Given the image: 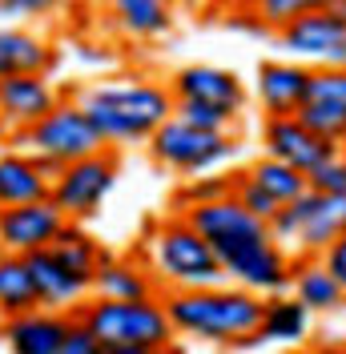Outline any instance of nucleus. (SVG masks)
Here are the masks:
<instances>
[{
    "mask_svg": "<svg viewBox=\"0 0 346 354\" xmlns=\"http://www.w3.org/2000/svg\"><path fill=\"white\" fill-rule=\"evenodd\" d=\"M77 105L93 121L97 137L109 149H117V145L149 141V133L165 117H173V93L145 77H117V81L81 88Z\"/></svg>",
    "mask_w": 346,
    "mask_h": 354,
    "instance_id": "1",
    "label": "nucleus"
},
{
    "mask_svg": "<svg viewBox=\"0 0 346 354\" xmlns=\"http://www.w3.org/2000/svg\"><path fill=\"white\" fill-rule=\"evenodd\" d=\"M161 306L170 314L173 334L201 338V342L238 346L242 338H250L262 322V294L242 290L234 282L197 286V290H165Z\"/></svg>",
    "mask_w": 346,
    "mask_h": 354,
    "instance_id": "2",
    "label": "nucleus"
},
{
    "mask_svg": "<svg viewBox=\"0 0 346 354\" xmlns=\"http://www.w3.org/2000/svg\"><path fill=\"white\" fill-rule=\"evenodd\" d=\"M145 254H149V270L157 278V286L165 290H197V286L226 282L214 245L206 242L181 214L153 225V234L145 238Z\"/></svg>",
    "mask_w": 346,
    "mask_h": 354,
    "instance_id": "3",
    "label": "nucleus"
},
{
    "mask_svg": "<svg viewBox=\"0 0 346 354\" xmlns=\"http://www.w3.org/2000/svg\"><path fill=\"white\" fill-rule=\"evenodd\" d=\"M73 318L85 322L101 346L165 351L173 342V326L161 298H125V302L121 298H93V302H81Z\"/></svg>",
    "mask_w": 346,
    "mask_h": 354,
    "instance_id": "4",
    "label": "nucleus"
},
{
    "mask_svg": "<svg viewBox=\"0 0 346 354\" xmlns=\"http://www.w3.org/2000/svg\"><path fill=\"white\" fill-rule=\"evenodd\" d=\"M149 157L157 165H165L181 177L197 174H214L221 165H230L238 157V137L234 133H214V129H197L181 117H165L157 129L149 133Z\"/></svg>",
    "mask_w": 346,
    "mask_h": 354,
    "instance_id": "5",
    "label": "nucleus"
},
{
    "mask_svg": "<svg viewBox=\"0 0 346 354\" xmlns=\"http://www.w3.org/2000/svg\"><path fill=\"white\" fill-rule=\"evenodd\" d=\"M21 145L33 157L53 161V165H69V161H77V157L109 149L105 141L97 137L93 121L85 117V109H81L77 101H57L41 121H33L28 129H21Z\"/></svg>",
    "mask_w": 346,
    "mask_h": 354,
    "instance_id": "6",
    "label": "nucleus"
},
{
    "mask_svg": "<svg viewBox=\"0 0 346 354\" xmlns=\"http://www.w3.org/2000/svg\"><path fill=\"white\" fill-rule=\"evenodd\" d=\"M214 254H217V262H221L226 282H234V286L254 290L262 298L290 290V266H294V258L270 238V230L254 234V238H238V242H230V245H217Z\"/></svg>",
    "mask_w": 346,
    "mask_h": 354,
    "instance_id": "7",
    "label": "nucleus"
},
{
    "mask_svg": "<svg viewBox=\"0 0 346 354\" xmlns=\"http://www.w3.org/2000/svg\"><path fill=\"white\" fill-rule=\"evenodd\" d=\"M113 185H117V149H97L61 165V174L48 185V198L57 201V209L69 221H89L101 214Z\"/></svg>",
    "mask_w": 346,
    "mask_h": 354,
    "instance_id": "8",
    "label": "nucleus"
},
{
    "mask_svg": "<svg viewBox=\"0 0 346 354\" xmlns=\"http://www.w3.org/2000/svg\"><path fill=\"white\" fill-rule=\"evenodd\" d=\"M278 48L290 61H302L306 68H343L346 65V24L330 12H306L290 24L274 28Z\"/></svg>",
    "mask_w": 346,
    "mask_h": 354,
    "instance_id": "9",
    "label": "nucleus"
},
{
    "mask_svg": "<svg viewBox=\"0 0 346 354\" xmlns=\"http://www.w3.org/2000/svg\"><path fill=\"white\" fill-rule=\"evenodd\" d=\"M262 149L270 157H278V161H286V165H294L298 174H310L314 165H322L326 157H334L343 145L326 141V137H314L290 113V117H262Z\"/></svg>",
    "mask_w": 346,
    "mask_h": 354,
    "instance_id": "10",
    "label": "nucleus"
},
{
    "mask_svg": "<svg viewBox=\"0 0 346 354\" xmlns=\"http://www.w3.org/2000/svg\"><path fill=\"white\" fill-rule=\"evenodd\" d=\"M65 214L57 209L53 198L24 201V205H0V250L8 254H28V250H44L61 234Z\"/></svg>",
    "mask_w": 346,
    "mask_h": 354,
    "instance_id": "11",
    "label": "nucleus"
},
{
    "mask_svg": "<svg viewBox=\"0 0 346 354\" xmlns=\"http://www.w3.org/2000/svg\"><path fill=\"white\" fill-rule=\"evenodd\" d=\"M21 258H24V266H28L37 302H41L44 310H77L89 298V282L77 278L48 245H44V250H28Z\"/></svg>",
    "mask_w": 346,
    "mask_h": 354,
    "instance_id": "12",
    "label": "nucleus"
},
{
    "mask_svg": "<svg viewBox=\"0 0 346 354\" xmlns=\"http://www.w3.org/2000/svg\"><path fill=\"white\" fill-rule=\"evenodd\" d=\"M173 101H210V105H226V109L242 113L246 105V85L234 68L217 65H185L173 73L170 81Z\"/></svg>",
    "mask_w": 346,
    "mask_h": 354,
    "instance_id": "13",
    "label": "nucleus"
},
{
    "mask_svg": "<svg viewBox=\"0 0 346 354\" xmlns=\"http://www.w3.org/2000/svg\"><path fill=\"white\" fill-rule=\"evenodd\" d=\"M69 326H73L69 310L37 306V310L4 318V342H8V354H57Z\"/></svg>",
    "mask_w": 346,
    "mask_h": 354,
    "instance_id": "14",
    "label": "nucleus"
},
{
    "mask_svg": "<svg viewBox=\"0 0 346 354\" xmlns=\"http://www.w3.org/2000/svg\"><path fill=\"white\" fill-rule=\"evenodd\" d=\"M57 105V88L44 73H12L0 81V121L12 129H28Z\"/></svg>",
    "mask_w": 346,
    "mask_h": 354,
    "instance_id": "15",
    "label": "nucleus"
},
{
    "mask_svg": "<svg viewBox=\"0 0 346 354\" xmlns=\"http://www.w3.org/2000/svg\"><path fill=\"white\" fill-rule=\"evenodd\" d=\"M306 85H310V68L286 57V61H262L254 93L266 117H290L306 101Z\"/></svg>",
    "mask_w": 346,
    "mask_h": 354,
    "instance_id": "16",
    "label": "nucleus"
},
{
    "mask_svg": "<svg viewBox=\"0 0 346 354\" xmlns=\"http://www.w3.org/2000/svg\"><path fill=\"white\" fill-rule=\"evenodd\" d=\"M157 278L149 266L133 262V258H101L93 278H89V294L97 298H157Z\"/></svg>",
    "mask_w": 346,
    "mask_h": 354,
    "instance_id": "17",
    "label": "nucleus"
},
{
    "mask_svg": "<svg viewBox=\"0 0 346 354\" xmlns=\"http://www.w3.org/2000/svg\"><path fill=\"white\" fill-rule=\"evenodd\" d=\"M290 290L310 314H334L346 306V290L334 282V274L322 266V258H294L290 266Z\"/></svg>",
    "mask_w": 346,
    "mask_h": 354,
    "instance_id": "18",
    "label": "nucleus"
},
{
    "mask_svg": "<svg viewBox=\"0 0 346 354\" xmlns=\"http://www.w3.org/2000/svg\"><path fill=\"white\" fill-rule=\"evenodd\" d=\"M310 334V310L294 294H266L262 298V322L254 338L258 342H282V346H298Z\"/></svg>",
    "mask_w": 346,
    "mask_h": 354,
    "instance_id": "19",
    "label": "nucleus"
},
{
    "mask_svg": "<svg viewBox=\"0 0 346 354\" xmlns=\"http://www.w3.org/2000/svg\"><path fill=\"white\" fill-rule=\"evenodd\" d=\"M53 177L44 174V161L33 153H0V205L48 198Z\"/></svg>",
    "mask_w": 346,
    "mask_h": 354,
    "instance_id": "20",
    "label": "nucleus"
},
{
    "mask_svg": "<svg viewBox=\"0 0 346 354\" xmlns=\"http://www.w3.org/2000/svg\"><path fill=\"white\" fill-rule=\"evenodd\" d=\"M109 17L129 41H161L173 28V4L170 0H109Z\"/></svg>",
    "mask_w": 346,
    "mask_h": 354,
    "instance_id": "21",
    "label": "nucleus"
},
{
    "mask_svg": "<svg viewBox=\"0 0 346 354\" xmlns=\"http://www.w3.org/2000/svg\"><path fill=\"white\" fill-rule=\"evenodd\" d=\"M57 65V53L28 28H0V81L12 73H44Z\"/></svg>",
    "mask_w": 346,
    "mask_h": 354,
    "instance_id": "22",
    "label": "nucleus"
},
{
    "mask_svg": "<svg viewBox=\"0 0 346 354\" xmlns=\"http://www.w3.org/2000/svg\"><path fill=\"white\" fill-rule=\"evenodd\" d=\"M346 234V194H334V198H326L314 205V214L310 221L302 225V234H298V245H294V254H302V258H322V250L334 238H343Z\"/></svg>",
    "mask_w": 346,
    "mask_h": 354,
    "instance_id": "23",
    "label": "nucleus"
},
{
    "mask_svg": "<svg viewBox=\"0 0 346 354\" xmlns=\"http://www.w3.org/2000/svg\"><path fill=\"white\" fill-rule=\"evenodd\" d=\"M37 306L41 302H37V290H33L24 258L0 250V318H12V314H24V310H37Z\"/></svg>",
    "mask_w": 346,
    "mask_h": 354,
    "instance_id": "24",
    "label": "nucleus"
},
{
    "mask_svg": "<svg viewBox=\"0 0 346 354\" xmlns=\"http://www.w3.org/2000/svg\"><path fill=\"white\" fill-rule=\"evenodd\" d=\"M242 174L250 177L254 185H262L278 205H286V201H294L298 194L310 189V185H306V174H298L294 165H286V161H278V157H270V153H262L258 161H250Z\"/></svg>",
    "mask_w": 346,
    "mask_h": 354,
    "instance_id": "25",
    "label": "nucleus"
},
{
    "mask_svg": "<svg viewBox=\"0 0 346 354\" xmlns=\"http://www.w3.org/2000/svg\"><path fill=\"white\" fill-rule=\"evenodd\" d=\"M48 250H53V254H57V258L77 274V278H85V282L93 278L97 262L105 258V254H101V242H97V238H89L85 230H81V221H65V225H61V234L48 242Z\"/></svg>",
    "mask_w": 346,
    "mask_h": 354,
    "instance_id": "26",
    "label": "nucleus"
},
{
    "mask_svg": "<svg viewBox=\"0 0 346 354\" xmlns=\"http://www.w3.org/2000/svg\"><path fill=\"white\" fill-rule=\"evenodd\" d=\"M234 194V174H197V177H181L177 194H173V209H194V205H206V201L230 198Z\"/></svg>",
    "mask_w": 346,
    "mask_h": 354,
    "instance_id": "27",
    "label": "nucleus"
},
{
    "mask_svg": "<svg viewBox=\"0 0 346 354\" xmlns=\"http://www.w3.org/2000/svg\"><path fill=\"white\" fill-rule=\"evenodd\" d=\"M298 121H302L306 129L314 133V137H326V141H346V105H334V101H314V97H306L298 113H294Z\"/></svg>",
    "mask_w": 346,
    "mask_h": 354,
    "instance_id": "28",
    "label": "nucleus"
},
{
    "mask_svg": "<svg viewBox=\"0 0 346 354\" xmlns=\"http://www.w3.org/2000/svg\"><path fill=\"white\" fill-rule=\"evenodd\" d=\"M173 117L214 133H234V125H238V113L226 105H210V101H173Z\"/></svg>",
    "mask_w": 346,
    "mask_h": 354,
    "instance_id": "29",
    "label": "nucleus"
},
{
    "mask_svg": "<svg viewBox=\"0 0 346 354\" xmlns=\"http://www.w3.org/2000/svg\"><path fill=\"white\" fill-rule=\"evenodd\" d=\"M326 0H262L258 8H254V17L266 32H274L282 24H290L294 17H306V12H318Z\"/></svg>",
    "mask_w": 346,
    "mask_h": 354,
    "instance_id": "30",
    "label": "nucleus"
},
{
    "mask_svg": "<svg viewBox=\"0 0 346 354\" xmlns=\"http://www.w3.org/2000/svg\"><path fill=\"white\" fill-rule=\"evenodd\" d=\"M306 185H310L314 194H326V198L346 194V149H338L334 157H326L322 165H314V169L306 174Z\"/></svg>",
    "mask_w": 346,
    "mask_h": 354,
    "instance_id": "31",
    "label": "nucleus"
},
{
    "mask_svg": "<svg viewBox=\"0 0 346 354\" xmlns=\"http://www.w3.org/2000/svg\"><path fill=\"white\" fill-rule=\"evenodd\" d=\"M306 97H314V101H334V105H346V65H343V68H310V85H306Z\"/></svg>",
    "mask_w": 346,
    "mask_h": 354,
    "instance_id": "32",
    "label": "nucleus"
},
{
    "mask_svg": "<svg viewBox=\"0 0 346 354\" xmlns=\"http://www.w3.org/2000/svg\"><path fill=\"white\" fill-rule=\"evenodd\" d=\"M234 198H238L242 209H250V214H254V218H262V221H270L274 214H278V201L270 198L262 185H254L246 174H234Z\"/></svg>",
    "mask_w": 346,
    "mask_h": 354,
    "instance_id": "33",
    "label": "nucleus"
},
{
    "mask_svg": "<svg viewBox=\"0 0 346 354\" xmlns=\"http://www.w3.org/2000/svg\"><path fill=\"white\" fill-rule=\"evenodd\" d=\"M97 351H101V342L93 338V330H89L85 322H77V318H73V326H69V334L61 338L57 354H97Z\"/></svg>",
    "mask_w": 346,
    "mask_h": 354,
    "instance_id": "34",
    "label": "nucleus"
},
{
    "mask_svg": "<svg viewBox=\"0 0 346 354\" xmlns=\"http://www.w3.org/2000/svg\"><path fill=\"white\" fill-rule=\"evenodd\" d=\"M65 0H0V12L4 17H48Z\"/></svg>",
    "mask_w": 346,
    "mask_h": 354,
    "instance_id": "35",
    "label": "nucleus"
},
{
    "mask_svg": "<svg viewBox=\"0 0 346 354\" xmlns=\"http://www.w3.org/2000/svg\"><path fill=\"white\" fill-rule=\"evenodd\" d=\"M322 266L334 274V282L346 290V234L343 238H334V242L322 250Z\"/></svg>",
    "mask_w": 346,
    "mask_h": 354,
    "instance_id": "36",
    "label": "nucleus"
},
{
    "mask_svg": "<svg viewBox=\"0 0 346 354\" xmlns=\"http://www.w3.org/2000/svg\"><path fill=\"white\" fill-rule=\"evenodd\" d=\"M77 57H81L85 65H93V68H113V53H105V48L97 53V44H81Z\"/></svg>",
    "mask_w": 346,
    "mask_h": 354,
    "instance_id": "37",
    "label": "nucleus"
},
{
    "mask_svg": "<svg viewBox=\"0 0 346 354\" xmlns=\"http://www.w3.org/2000/svg\"><path fill=\"white\" fill-rule=\"evenodd\" d=\"M97 354H181V351L170 342L165 351H149V346H101Z\"/></svg>",
    "mask_w": 346,
    "mask_h": 354,
    "instance_id": "38",
    "label": "nucleus"
},
{
    "mask_svg": "<svg viewBox=\"0 0 346 354\" xmlns=\"http://www.w3.org/2000/svg\"><path fill=\"white\" fill-rule=\"evenodd\" d=\"M322 12H330L334 21H343V24H346V0H326Z\"/></svg>",
    "mask_w": 346,
    "mask_h": 354,
    "instance_id": "39",
    "label": "nucleus"
},
{
    "mask_svg": "<svg viewBox=\"0 0 346 354\" xmlns=\"http://www.w3.org/2000/svg\"><path fill=\"white\" fill-rule=\"evenodd\" d=\"M286 354H322V346H302V342H298V346H290Z\"/></svg>",
    "mask_w": 346,
    "mask_h": 354,
    "instance_id": "40",
    "label": "nucleus"
},
{
    "mask_svg": "<svg viewBox=\"0 0 346 354\" xmlns=\"http://www.w3.org/2000/svg\"><path fill=\"white\" fill-rule=\"evenodd\" d=\"M234 4H238V8H242V12H254V8H258V4H262V0H234Z\"/></svg>",
    "mask_w": 346,
    "mask_h": 354,
    "instance_id": "41",
    "label": "nucleus"
},
{
    "mask_svg": "<svg viewBox=\"0 0 346 354\" xmlns=\"http://www.w3.org/2000/svg\"><path fill=\"white\" fill-rule=\"evenodd\" d=\"M322 354H346V346H322Z\"/></svg>",
    "mask_w": 346,
    "mask_h": 354,
    "instance_id": "42",
    "label": "nucleus"
},
{
    "mask_svg": "<svg viewBox=\"0 0 346 354\" xmlns=\"http://www.w3.org/2000/svg\"><path fill=\"white\" fill-rule=\"evenodd\" d=\"M170 4H181V0H170Z\"/></svg>",
    "mask_w": 346,
    "mask_h": 354,
    "instance_id": "43",
    "label": "nucleus"
},
{
    "mask_svg": "<svg viewBox=\"0 0 346 354\" xmlns=\"http://www.w3.org/2000/svg\"><path fill=\"white\" fill-rule=\"evenodd\" d=\"M343 149H346V141H343Z\"/></svg>",
    "mask_w": 346,
    "mask_h": 354,
    "instance_id": "44",
    "label": "nucleus"
}]
</instances>
